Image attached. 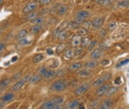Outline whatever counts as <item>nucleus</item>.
Instances as JSON below:
<instances>
[{
	"label": "nucleus",
	"mask_w": 129,
	"mask_h": 109,
	"mask_svg": "<svg viewBox=\"0 0 129 109\" xmlns=\"http://www.w3.org/2000/svg\"><path fill=\"white\" fill-rule=\"evenodd\" d=\"M64 102V98L61 96H56L53 97L52 99H50L47 101H45L44 103H42V105L41 106V109H52L55 106H61Z\"/></svg>",
	"instance_id": "f257e3e1"
},
{
	"label": "nucleus",
	"mask_w": 129,
	"mask_h": 109,
	"mask_svg": "<svg viewBox=\"0 0 129 109\" xmlns=\"http://www.w3.org/2000/svg\"><path fill=\"white\" fill-rule=\"evenodd\" d=\"M68 86V81L66 79H59L58 81H55L54 83H53V84L51 85V89L53 91L57 92H61L64 90Z\"/></svg>",
	"instance_id": "f03ea898"
},
{
	"label": "nucleus",
	"mask_w": 129,
	"mask_h": 109,
	"mask_svg": "<svg viewBox=\"0 0 129 109\" xmlns=\"http://www.w3.org/2000/svg\"><path fill=\"white\" fill-rule=\"evenodd\" d=\"M111 78V74L110 73H107V74H103V76H101L98 78H96L95 80L93 82L92 85L94 87H98L100 85H103L105 82L109 81V79Z\"/></svg>",
	"instance_id": "7ed1b4c3"
},
{
	"label": "nucleus",
	"mask_w": 129,
	"mask_h": 109,
	"mask_svg": "<svg viewBox=\"0 0 129 109\" xmlns=\"http://www.w3.org/2000/svg\"><path fill=\"white\" fill-rule=\"evenodd\" d=\"M39 74L41 75L42 77L44 78H51V77L55 76V71L52 70H48L47 68H46L45 66H42L39 69Z\"/></svg>",
	"instance_id": "20e7f679"
},
{
	"label": "nucleus",
	"mask_w": 129,
	"mask_h": 109,
	"mask_svg": "<svg viewBox=\"0 0 129 109\" xmlns=\"http://www.w3.org/2000/svg\"><path fill=\"white\" fill-rule=\"evenodd\" d=\"M29 78H30V76H26L25 77H23V78L18 80L15 84L12 86L11 90L12 91H17V90L21 89L24 86V84L26 83L27 81H29Z\"/></svg>",
	"instance_id": "39448f33"
},
{
	"label": "nucleus",
	"mask_w": 129,
	"mask_h": 109,
	"mask_svg": "<svg viewBox=\"0 0 129 109\" xmlns=\"http://www.w3.org/2000/svg\"><path fill=\"white\" fill-rule=\"evenodd\" d=\"M89 88H90V84H89V83H83L82 85L78 86V87L75 89L74 94L75 95H82L88 91Z\"/></svg>",
	"instance_id": "423d86ee"
},
{
	"label": "nucleus",
	"mask_w": 129,
	"mask_h": 109,
	"mask_svg": "<svg viewBox=\"0 0 129 109\" xmlns=\"http://www.w3.org/2000/svg\"><path fill=\"white\" fill-rule=\"evenodd\" d=\"M37 6H38L37 5V2H31V3L25 5V7L23 8V10H22V13L29 14L36 10Z\"/></svg>",
	"instance_id": "0eeeda50"
},
{
	"label": "nucleus",
	"mask_w": 129,
	"mask_h": 109,
	"mask_svg": "<svg viewBox=\"0 0 129 109\" xmlns=\"http://www.w3.org/2000/svg\"><path fill=\"white\" fill-rule=\"evenodd\" d=\"M103 23V18H95L90 22V25L95 29H99Z\"/></svg>",
	"instance_id": "6e6552de"
},
{
	"label": "nucleus",
	"mask_w": 129,
	"mask_h": 109,
	"mask_svg": "<svg viewBox=\"0 0 129 109\" xmlns=\"http://www.w3.org/2000/svg\"><path fill=\"white\" fill-rule=\"evenodd\" d=\"M109 88H110V85L109 84V83H105V84H103L98 89L96 90V95L97 96H102V95H105L106 92L108 91V89H109Z\"/></svg>",
	"instance_id": "1a4fd4ad"
},
{
	"label": "nucleus",
	"mask_w": 129,
	"mask_h": 109,
	"mask_svg": "<svg viewBox=\"0 0 129 109\" xmlns=\"http://www.w3.org/2000/svg\"><path fill=\"white\" fill-rule=\"evenodd\" d=\"M113 103L114 101L112 99H106L99 106V109H110L113 106Z\"/></svg>",
	"instance_id": "9d476101"
},
{
	"label": "nucleus",
	"mask_w": 129,
	"mask_h": 109,
	"mask_svg": "<svg viewBox=\"0 0 129 109\" xmlns=\"http://www.w3.org/2000/svg\"><path fill=\"white\" fill-rule=\"evenodd\" d=\"M81 44V37L78 36V35H74L72 38V41H71V45L73 47H78V46H80Z\"/></svg>",
	"instance_id": "9b49d317"
},
{
	"label": "nucleus",
	"mask_w": 129,
	"mask_h": 109,
	"mask_svg": "<svg viewBox=\"0 0 129 109\" xmlns=\"http://www.w3.org/2000/svg\"><path fill=\"white\" fill-rule=\"evenodd\" d=\"M57 13L59 15V16H64L67 13L68 11V7L64 5H59V6L57 7Z\"/></svg>",
	"instance_id": "f8f14e48"
},
{
	"label": "nucleus",
	"mask_w": 129,
	"mask_h": 109,
	"mask_svg": "<svg viewBox=\"0 0 129 109\" xmlns=\"http://www.w3.org/2000/svg\"><path fill=\"white\" fill-rule=\"evenodd\" d=\"M102 55H103V52H102L101 49H95L94 51H92V52H91V54H90L91 58L94 60L98 59L99 58H101Z\"/></svg>",
	"instance_id": "ddd939ff"
},
{
	"label": "nucleus",
	"mask_w": 129,
	"mask_h": 109,
	"mask_svg": "<svg viewBox=\"0 0 129 109\" xmlns=\"http://www.w3.org/2000/svg\"><path fill=\"white\" fill-rule=\"evenodd\" d=\"M82 66H83V64H81L80 62H75V63H72V64L69 66V70L72 71L79 70H81Z\"/></svg>",
	"instance_id": "4468645a"
},
{
	"label": "nucleus",
	"mask_w": 129,
	"mask_h": 109,
	"mask_svg": "<svg viewBox=\"0 0 129 109\" xmlns=\"http://www.w3.org/2000/svg\"><path fill=\"white\" fill-rule=\"evenodd\" d=\"M97 65V61L96 60H89V61L86 62L84 64V69H94Z\"/></svg>",
	"instance_id": "2eb2a0df"
},
{
	"label": "nucleus",
	"mask_w": 129,
	"mask_h": 109,
	"mask_svg": "<svg viewBox=\"0 0 129 109\" xmlns=\"http://www.w3.org/2000/svg\"><path fill=\"white\" fill-rule=\"evenodd\" d=\"M14 97H15V95H14L13 93H7V94H5V95L2 96L1 100H2V102L10 101V100H12L14 99Z\"/></svg>",
	"instance_id": "dca6fc26"
},
{
	"label": "nucleus",
	"mask_w": 129,
	"mask_h": 109,
	"mask_svg": "<svg viewBox=\"0 0 129 109\" xmlns=\"http://www.w3.org/2000/svg\"><path fill=\"white\" fill-rule=\"evenodd\" d=\"M43 28V25L41 24V25H34V26L31 27L30 28V33L35 34V33H40Z\"/></svg>",
	"instance_id": "f3484780"
},
{
	"label": "nucleus",
	"mask_w": 129,
	"mask_h": 109,
	"mask_svg": "<svg viewBox=\"0 0 129 109\" xmlns=\"http://www.w3.org/2000/svg\"><path fill=\"white\" fill-rule=\"evenodd\" d=\"M42 76L40 74H36V75H34V76L30 77L29 78V83H39V82H41L42 80Z\"/></svg>",
	"instance_id": "a211bd4d"
},
{
	"label": "nucleus",
	"mask_w": 129,
	"mask_h": 109,
	"mask_svg": "<svg viewBox=\"0 0 129 109\" xmlns=\"http://www.w3.org/2000/svg\"><path fill=\"white\" fill-rule=\"evenodd\" d=\"M90 74H91V72L89 70H87V69L80 70L78 73H77V75H78L79 77H87L90 76Z\"/></svg>",
	"instance_id": "6ab92c4d"
},
{
	"label": "nucleus",
	"mask_w": 129,
	"mask_h": 109,
	"mask_svg": "<svg viewBox=\"0 0 129 109\" xmlns=\"http://www.w3.org/2000/svg\"><path fill=\"white\" fill-rule=\"evenodd\" d=\"M89 12L86 11V10H80V11L78 12L76 17H80L83 18V19H85V18L89 17Z\"/></svg>",
	"instance_id": "aec40b11"
},
{
	"label": "nucleus",
	"mask_w": 129,
	"mask_h": 109,
	"mask_svg": "<svg viewBox=\"0 0 129 109\" xmlns=\"http://www.w3.org/2000/svg\"><path fill=\"white\" fill-rule=\"evenodd\" d=\"M10 82H11V79H10V78L4 79V80L0 81V90L5 89V88L10 83Z\"/></svg>",
	"instance_id": "412c9836"
},
{
	"label": "nucleus",
	"mask_w": 129,
	"mask_h": 109,
	"mask_svg": "<svg viewBox=\"0 0 129 109\" xmlns=\"http://www.w3.org/2000/svg\"><path fill=\"white\" fill-rule=\"evenodd\" d=\"M68 36V33L67 32H66V30H61L59 33V35H58V40H59V41H64V40H66V38H67Z\"/></svg>",
	"instance_id": "4be33fe9"
},
{
	"label": "nucleus",
	"mask_w": 129,
	"mask_h": 109,
	"mask_svg": "<svg viewBox=\"0 0 129 109\" xmlns=\"http://www.w3.org/2000/svg\"><path fill=\"white\" fill-rule=\"evenodd\" d=\"M38 16H39L38 12H36V11L31 12V13H29V14H27L25 19H26V20H29L30 22H31V21H33L34 19H35L36 17H38Z\"/></svg>",
	"instance_id": "5701e85b"
},
{
	"label": "nucleus",
	"mask_w": 129,
	"mask_h": 109,
	"mask_svg": "<svg viewBox=\"0 0 129 109\" xmlns=\"http://www.w3.org/2000/svg\"><path fill=\"white\" fill-rule=\"evenodd\" d=\"M28 30L27 29H22V30H20L19 32L17 33V35H16V38H17L18 40L20 39H23L25 38V37L28 35Z\"/></svg>",
	"instance_id": "b1692460"
},
{
	"label": "nucleus",
	"mask_w": 129,
	"mask_h": 109,
	"mask_svg": "<svg viewBox=\"0 0 129 109\" xmlns=\"http://www.w3.org/2000/svg\"><path fill=\"white\" fill-rule=\"evenodd\" d=\"M32 43V41L30 40L27 39V38H23V39H20L18 40V44L22 47H25V46H28V45H30Z\"/></svg>",
	"instance_id": "393cba45"
},
{
	"label": "nucleus",
	"mask_w": 129,
	"mask_h": 109,
	"mask_svg": "<svg viewBox=\"0 0 129 109\" xmlns=\"http://www.w3.org/2000/svg\"><path fill=\"white\" fill-rule=\"evenodd\" d=\"M43 58H44L43 53H38L34 56V58H33V62L35 63V64H37V63H40Z\"/></svg>",
	"instance_id": "a878e982"
},
{
	"label": "nucleus",
	"mask_w": 129,
	"mask_h": 109,
	"mask_svg": "<svg viewBox=\"0 0 129 109\" xmlns=\"http://www.w3.org/2000/svg\"><path fill=\"white\" fill-rule=\"evenodd\" d=\"M89 42H90V40L88 37H84L83 39H81V47H88L89 45Z\"/></svg>",
	"instance_id": "bb28decb"
},
{
	"label": "nucleus",
	"mask_w": 129,
	"mask_h": 109,
	"mask_svg": "<svg viewBox=\"0 0 129 109\" xmlns=\"http://www.w3.org/2000/svg\"><path fill=\"white\" fill-rule=\"evenodd\" d=\"M118 91V88L116 87H110L109 89H108V91L106 92L105 95L107 96H110V95H113L114 94L116 93V92Z\"/></svg>",
	"instance_id": "cd10ccee"
},
{
	"label": "nucleus",
	"mask_w": 129,
	"mask_h": 109,
	"mask_svg": "<svg viewBox=\"0 0 129 109\" xmlns=\"http://www.w3.org/2000/svg\"><path fill=\"white\" fill-rule=\"evenodd\" d=\"M32 23H35V25H41L44 22V17L43 16H38L35 19H34L33 21H31Z\"/></svg>",
	"instance_id": "c85d7f7f"
},
{
	"label": "nucleus",
	"mask_w": 129,
	"mask_h": 109,
	"mask_svg": "<svg viewBox=\"0 0 129 109\" xmlns=\"http://www.w3.org/2000/svg\"><path fill=\"white\" fill-rule=\"evenodd\" d=\"M80 104L79 100H74L69 104V108L70 109H74L76 108V106H78V105Z\"/></svg>",
	"instance_id": "c756f323"
},
{
	"label": "nucleus",
	"mask_w": 129,
	"mask_h": 109,
	"mask_svg": "<svg viewBox=\"0 0 129 109\" xmlns=\"http://www.w3.org/2000/svg\"><path fill=\"white\" fill-rule=\"evenodd\" d=\"M64 56L66 57V58H72V57H74L73 55V51L72 49H67L64 53Z\"/></svg>",
	"instance_id": "7c9ffc66"
},
{
	"label": "nucleus",
	"mask_w": 129,
	"mask_h": 109,
	"mask_svg": "<svg viewBox=\"0 0 129 109\" xmlns=\"http://www.w3.org/2000/svg\"><path fill=\"white\" fill-rule=\"evenodd\" d=\"M83 52H84V48L83 47H77L76 49L73 51V55L76 56V57H78V56L83 54Z\"/></svg>",
	"instance_id": "2f4dec72"
},
{
	"label": "nucleus",
	"mask_w": 129,
	"mask_h": 109,
	"mask_svg": "<svg viewBox=\"0 0 129 109\" xmlns=\"http://www.w3.org/2000/svg\"><path fill=\"white\" fill-rule=\"evenodd\" d=\"M66 45L64 43H60L59 46L57 47V48H56V52H58V53H61L62 52L64 51V49H66Z\"/></svg>",
	"instance_id": "473e14b6"
},
{
	"label": "nucleus",
	"mask_w": 129,
	"mask_h": 109,
	"mask_svg": "<svg viewBox=\"0 0 129 109\" xmlns=\"http://www.w3.org/2000/svg\"><path fill=\"white\" fill-rule=\"evenodd\" d=\"M98 44V41H95V40H93V41H90V42H89V45L88 47V49L89 51H92L94 48L96 47V45Z\"/></svg>",
	"instance_id": "72a5a7b5"
},
{
	"label": "nucleus",
	"mask_w": 129,
	"mask_h": 109,
	"mask_svg": "<svg viewBox=\"0 0 129 109\" xmlns=\"http://www.w3.org/2000/svg\"><path fill=\"white\" fill-rule=\"evenodd\" d=\"M78 25L79 24L77 23L75 21H71V22H68V28H70L72 29H77L78 28Z\"/></svg>",
	"instance_id": "f704fd0d"
},
{
	"label": "nucleus",
	"mask_w": 129,
	"mask_h": 109,
	"mask_svg": "<svg viewBox=\"0 0 129 109\" xmlns=\"http://www.w3.org/2000/svg\"><path fill=\"white\" fill-rule=\"evenodd\" d=\"M77 33L78 34L77 35H78V36H85V35L87 34V31H86V29H84V28H79V29H78L77 30Z\"/></svg>",
	"instance_id": "c9c22d12"
},
{
	"label": "nucleus",
	"mask_w": 129,
	"mask_h": 109,
	"mask_svg": "<svg viewBox=\"0 0 129 109\" xmlns=\"http://www.w3.org/2000/svg\"><path fill=\"white\" fill-rule=\"evenodd\" d=\"M118 5L121 6V7H127L129 6V1H120L118 2Z\"/></svg>",
	"instance_id": "e433bc0d"
},
{
	"label": "nucleus",
	"mask_w": 129,
	"mask_h": 109,
	"mask_svg": "<svg viewBox=\"0 0 129 109\" xmlns=\"http://www.w3.org/2000/svg\"><path fill=\"white\" fill-rule=\"evenodd\" d=\"M52 1H50V0H41V1H39L38 3L40 4V5L45 6V5H48L50 3H51Z\"/></svg>",
	"instance_id": "4c0bfd02"
},
{
	"label": "nucleus",
	"mask_w": 129,
	"mask_h": 109,
	"mask_svg": "<svg viewBox=\"0 0 129 109\" xmlns=\"http://www.w3.org/2000/svg\"><path fill=\"white\" fill-rule=\"evenodd\" d=\"M60 31H61V29H60L59 28H56L55 30L53 31V37H58V35H59V33Z\"/></svg>",
	"instance_id": "58836bf2"
},
{
	"label": "nucleus",
	"mask_w": 129,
	"mask_h": 109,
	"mask_svg": "<svg viewBox=\"0 0 129 109\" xmlns=\"http://www.w3.org/2000/svg\"><path fill=\"white\" fill-rule=\"evenodd\" d=\"M74 21L78 24H81V23H84V22H85V19H83V18H80V17H76V19H75Z\"/></svg>",
	"instance_id": "ea45409f"
},
{
	"label": "nucleus",
	"mask_w": 129,
	"mask_h": 109,
	"mask_svg": "<svg viewBox=\"0 0 129 109\" xmlns=\"http://www.w3.org/2000/svg\"><path fill=\"white\" fill-rule=\"evenodd\" d=\"M116 28V23L115 22H111V23H109V29L110 31H112V30H114V28Z\"/></svg>",
	"instance_id": "a19ab883"
},
{
	"label": "nucleus",
	"mask_w": 129,
	"mask_h": 109,
	"mask_svg": "<svg viewBox=\"0 0 129 109\" xmlns=\"http://www.w3.org/2000/svg\"><path fill=\"white\" fill-rule=\"evenodd\" d=\"M5 49V44L3 42H0V54L3 52Z\"/></svg>",
	"instance_id": "79ce46f5"
},
{
	"label": "nucleus",
	"mask_w": 129,
	"mask_h": 109,
	"mask_svg": "<svg viewBox=\"0 0 129 109\" xmlns=\"http://www.w3.org/2000/svg\"><path fill=\"white\" fill-rule=\"evenodd\" d=\"M128 63H129V58H127V59H125L124 61H121L119 64H117V67H119L120 65H123V64H128Z\"/></svg>",
	"instance_id": "37998d69"
},
{
	"label": "nucleus",
	"mask_w": 129,
	"mask_h": 109,
	"mask_svg": "<svg viewBox=\"0 0 129 109\" xmlns=\"http://www.w3.org/2000/svg\"><path fill=\"white\" fill-rule=\"evenodd\" d=\"M106 34H107V33H106V30H105V29H102V30L100 31V36H101L102 38L105 37V36H106Z\"/></svg>",
	"instance_id": "c03bdc74"
},
{
	"label": "nucleus",
	"mask_w": 129,
	"mask_h": 109,
	"mask_svg": "<svg viewBox=\"0 0 129 109\" xmlns=\"http://www.w3.org/2000/svg\"><path fill=\"white\" fill-rule=\"evenodd\" d=\"M96 3L99 4V5H109L111 2L110 1H96Z\"/></svg>",
	"instance_id": "a18cd8bd"
},
{
	"label": "nucleus",
	"mask_w": 129,
	"mask_h": 109,
	"mask_svg": "<svg viewBox=\"0 0 129 109\" xmlns=\"http://www.w3.org/2000/svg\"><path fill=\"white\" fill-rule=\"evenodd\" d=\"M100 48H101V49H107L108 48V47H106V45L104 43H100Z\"/></svg>",
	"instance_id": "49530a36"
},
{
	"label": "nucleus",
	"mask_w": 129,
	"mask_h": 109,
	"mask_svg": "<svg viewBox=\"0 0 129 109\" xmlns=\"http://www.w3.org/2000/svg\"><path fill=\"white\" fill-rule=\"evenodd\" d=\"M47 54H49V55H52V54L53 53V51L51 49V48H48V49H47Z\"/></svg>",
	"instance_id": "de8ad7c7"
},
{
	"label": "nucleus",
	"mask_w": 129,
	"mask_h": 109,
	"mask_svg": "<svg viewBox=\"0 0 129 109\" xmlns=\"http://www.w3.org/2000/svg\"><path fill=\"white\" fill-rule=\"evenodd\" d=\"M109 63V61L108 59H105V60H103V61H102L101 62V64H103V65H105V64H108Z\"/></svg>",
	"instance_id": "09e8293b"
},
{
	"label": "nucleus",
	"mask_w": 129,
	"mask_h": 109,
	"mask_svg": "<svg viewBox=\"0 0 129 109\" xmlns=\"http://www.w3.org/2000/svg\"><path fill=\"white\" fill-rule=\"evenodd\" d=\"M52 109H63V106H55V107H53V108H52Z\"/></svg>",
	"instance_id": "8fccbe9b"
},
{
	"label": "nucleus",
	"mask_w": 129,
	"mask_h": 109,
	"mask_svg": "<svg viewBox=\"0 0 129 109\" xmlns=\"http://www.w3.org/2000/svg\"><path fill=\"white\" fill-rule=\"evenodd\" d=\"M78 107H79V109H84V106L82 104H79L78 105Z\"/></svg>",
	"instance_id": "3c124183"
},
{
	"label": "nucleus",
	"mask_w": 129,
	"mask_h": 109,
	"mask_svg": "<svg viewBox=\"0 0 129 109\" xmlns=\"http://www.w3.org/2000/svg\"><path fill=\"white\" fill-rule=\"evenodd\" d=\"M4 105H5V103H4V102L0 101V109H2V107L4 106Z\"/></svg>",
	"instance_id": "603ef678"
},
{
	"label": "nucleus",
	"mask_w": 129,
	"mask_h": 109,
	"mask_svg": "<svg viewBox=\"0 0 129 109\" xmlns=\"http://www.w3.org/2000/svg\"><path fill=\"white\" fill-rule=\"evenodd\" d=\"M120 80V77H118V78H116V79H115V83H120V82H119Z\"/></svg>",
	"instance_id": "864d4df0"
},
{
	"label": "nucleus",
	"mask_w": 129,
	"mask_h": 109,
	"mask_svg": "<svg viewBox=\"0 0 129 109\" xmlns=\"http://www.w3.org/2000/svg\"><path fill=\"white\" fill-rule=\"evenodd\" d=\"M16 58H16V57H15V58H12V62L16 61Z\"/></svg>",
	"instance_id": "5fc2aeb1"
},
{
	"label": "nucleus",
	"mask_w": 129,
	"mask_h": 109,
	"mask_svg": "<svg viewBox=\"0 0 129 109\" xmlns=\"http://www.w3.org/2000/svg\"><path fill=\"white\" fill-rule=\"evenodd\" d=\"M3 3H4V1H3V0H0V6H1L2 5H3Z\"/></svg>",
	"instance_id": "6e6d98bb"
},
{
	"label": "nucleus",
	"mask_w": 129,
	"mask_h": 109,
	"mask_svg": "<svg viewBox=\"0 0 129 109\" xmlns=\"http://www.w3.org/2000/svg\"><path fill=\"white\" fill-rule=\"evenodd\" d=\"M1 33H2V29L0 28V34H1Z\"/></svg>",
	"instance_id": "4d7b16f0"
}]
</instances>
